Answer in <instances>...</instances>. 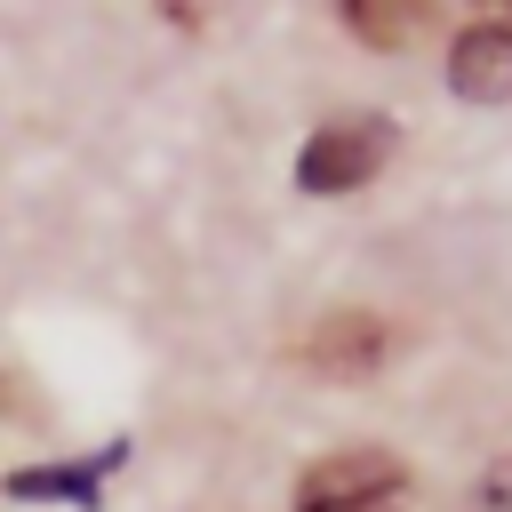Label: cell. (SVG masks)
<instances>
[{"mask_svg": "<svg viewBox=\"0 0 512 512\" xmlns=\"http://www.w3.org/2000/svg\"><path fill=\"white\" fill-rule=\"evenodd\" d=\"M128 464V440L96 448V456H72V464H40V472H8L0 488L16 504H80V512H104V472Z\"/></svg>", "mask_w": 512, "mask_h": 512, "instance_id": "cell-4", "label": "cell"}, {"mask_svg": "<svg viewBox=\"0 0 512 512\" xmlns=\"http://www.w3.org/2000/svg\"><path fill=\"white\" fill-rule=\"evenodd\" d=\"M336 16H344L352 40H368V48H408V40L424 32L432 8H408V0H344Z\"/></svg>", "mask_w": 512, "mask_h": 512, "instance_id": "cell-6", "label": "cell"}, {"mask_svg": "<svg viewBox=\"0 0 512 512\" xmlns=\"http://www.w3.org/2000/svg\"><path fill=\"white\" fill-rule=\"evenodd\" d=\"M400 504H408V464L392 448H336L296 480V512H400Z\"/></svg>", "mask_w": 512, "mask_h": 512, "instance_id": "cell-1", "label": "cell"}, {"mask_svg": "<svg viewBox=\"0 0 512 512\" xmlns=\"http://www.w3.org/2000/svg\"><path fill=\"white\" fill-rule=\"evenodd\" d=\"M464 512H512V456H496V464L480 472V488L464 496Z\"/></svg>", "mask_w": 512, "mask_h": 512, "instance_id": "cell-7", "label": "cell"}, {"mask_svg": "<svg viewBox=\"0 0 512 512\" xmlns=\"http://www.w3.org/2000/svg\"><path fill=\"white\" fill-rule=\"evenodd\" d=\"M384 160H392V120L352 112V120H328V128L304 136V152H296V184H304V192H360Z\"/></svg>", "mask_w": 512, "mask_h": 512, "instance_id": "cell-2", "label": "cell"}, {"mask_svg": "<svg viewBox=\"0 0 512 512\" xmlns=\"http://www.w3.org/2000/svg\"><path fill=\"white\" fill-rule=\"evenodd\" d=\"M448 80L472 104H504L512 96V24H464L448 48Z\"/></svg>", "mask_w": 512, "mask_h": 512, "instance_id": "cell-5", "label": "cell"}, {"mask_svg": "<svg viewBox=\"0 0 512 512\" xmlns=\"http://www.w3.org/2000/svg\"><path fill=\"white\" fill-rule=\"evenodd\" d=\"M392 344H400V336H392L384 312H328V320L304 328V368L360 384V376H376V368L392 360Z\"/></svg>", "mask_w": 512, "mask_h": 512, "instance_id": "cell-3", "label": "cell"}]
</instances>
